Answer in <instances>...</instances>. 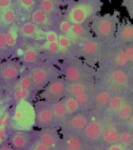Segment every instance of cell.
<instances>
[{
	"label": "cell",
	"instance_id": "cell-1",
	"mask_svg": "<svg viewBox=\"0 0 133 150\" xmlns=\"http://www.w3.org/2000/svg\"><path fill=\"white\" fill-rule=\"evenodd\" d=\"M120 22V13L115 11L112 14L97 15L89 26L95 37L108 46H111L115 43V35Z\"/></svg>",
	"mask_w": 133,
	"mask_h": 150
},
{
	"label": "cell",
	"instance_id": "cell-2",
	"mask_svg": "<svg viewBox=\"0 0 133 150\" xmlns=\"http://www.w3.org/2000/svg\"><path fill=\"white\" fill-rule=\"evenodd\" d=\"M103 5L102 0H77L68 7L67 18L73 24L91 23L101 12Z\"/></svg>",
	"mask_w": 133,
	"mask_h": 150
},
{
	"label": "cell",
	"instance_id": "cell-3",
	"mask_svg": "<svg viewBox=\"0 0 133 150\" xmlns=\"http://www.w3.org/2000/svg\"><path fill=\"white\" fill-rule=\"evenodd\" d=\"M13 120L18 126L17 129L31 130L30 128L34 127L35 124L34 106L26 100L18 102L14 110Z\"/></svg>",
	"mask_w": 133,
	"mask_h": 150
},
{
	"label": "cell",
	"instance_id": "cell-4",
	"mask_svg": "<svg viewBox=\"0 0 133 150\" xmlns=\"http://www.w3.org/2000/svg\"><path fill=\"white\" fill-rule=\"evenodd\" d=\"M34 109L35 112L34 127L39 129L57 127L51 102L40 99L34 103Z\"/></svg>",
	"mask_w": 133,
	"mask_h": 150
},
{
	"label": "cell",
	"instance_id": "cell-5",
	"mask_svg": "<svg viewBox=\"0 0 133 150\" xmlns=\"http://www.w3.org/2000/svg\"><path fill=\"white\" fill-rule=\"evenodd\" d=\"M36 136V130H9L7 142L16 150H27Z\"/></svg>",
	"mask_w": 133,
	"mask_h": 150
},
{
	"label": "cell",
	"instance_id": "cell-6",
	"mask_svg": "<svg viewBox=\"0 0 133 150\" xmlns=\"http://www.w3.org/2000/svg\"><path fill=\"white\" fill-rule=\"evenodd\" d=\"M35 139L52 150H58L63 141L60 129L56 127L36 130Z\"/></svg>",
	"mask_w": 133,
	"mask_h": 150
},
{
	"label": "cell",
	"instance_id": "cell-7",
	"mask_svg": "<svg viewBox=\"0 0 133 150\" xmlns=\"http://www.w3.org/2000/svg\"><path fill=\"white\" fill-rule=\"evenodd\" d=\"M65 93V81L61 78L53 80L40 94L41 100L53 101L61 100Z\"/></svg>",
	"mask_w": 133,
	"mask_h": 150
},
{
	"label": "cell",
	"instance_id": "cell-8",
	"mask_svg": "<svg viewBox=\"0 0 133 150\" xmlns=\"http://www.w3.org/2000/svg\"><path fill=\"white\" fill-rule=\"evenodd\" d=\"M88 124L87 117L81 112H77L68 117L60 130L80 134Z\"/></svg>",
	"mask_w": 133,
	"mask_h": 150
},
{
	"label": "cell",
	"instance_id": "cell-9",
	"mask_svg": "<svg viewBox=\"0 0 133 150\" xmlns=\"http://www.w3.org/2000/svg\"><path fill=\"white\" fill-rule=\"evenodd\" d=\"M133 43V24L130 21L120 22L115 35L114 45L123 46Z\"/></svg>",
	"mask_w": 133,
	"mask_h": 150
},
{
	"label": "cell",
	"instance_id": "cell-10",
	"mask_svg": "<svg viewBox=\"0 0 133 150\" xmlns=\"http://www.w3.org/2000/svg\"><path fill=\"white\" fill-rule=\"evenodd\" d=\"M61 135L65 144L75 150H88L87 141L79 133L61 131Z\"/></svg>",
	"mask_w": 133,
	"mask_h": 150
},
{
	"label": "cell",
	"instance_id": "cell-11",
	"mask_svg": "<svg viewBox=\"0 0 133 150\" xmlns=\"http://www.w3.org/2000/svg\"><path fill=\"white\" fill-rule=\"evenodd\" d=\"M49 102L54 112L56 127L61 129L68 117L65 105L62 100Z\"/></svg>",
	"mask_w": 133,
	"mask_h": 150
},
{
	"label": "cell",
	"instance_id": "cell-12",
	"mask_svg": "<svg viewBox=\"0 0 133 150\" xmlns=\"http://www.w3.org/2000/svg\"><path fill=\"white\" fill-rule=\"evenodd\" d=\"M49 67H41L38 68L33 73L32 76V83L35 88H41L44 86L49 82V79H51V73Z\"/></svg>",
	"mask_w": 133,
	"mask_h": 150
},
{
	"label": "cell",
	"instance_id": "cell-13",
	"mask_svg": "<svg viewBox=\"0 0 133 150\" xmlns=\"http://www.w3.org/2000/svg\"><path fill=\"white\" fill-rule=\"evenodd\" d=\"M101 127L98 122H91L87 125L84 130L80 133L85 141L95 140L101 134Z\"/></svg>",
	"mask_w": 133,
	"mask_h": 150
},
{
	"label": "cell",
	"instance_id": "cell-14",
	"mask_svg": "<svg viewBox=\"0 0 133 150\" xmlns=\"http://www.w3.org/2000/svg\"><path fill=\"white\" fill-rule=\"evenodd\" d=\"M65 105L68 117L78 112L80 106L73 96H66L61 99Z\"/></svg>",
	"mask_w": 133,
	"mask_h": 150
},
{
	"label": "cell",
	"instance_id": "cell-15",
	"mask_svg": "<svg viewBox=\"0 0 133 150\" xmlns=\"http://www.w3.org/2000/svg\"><path fill=\"white\" fill-rule=\"evenodd\" d=\"M119 134L116 129L113 128H108L103 133V138L108 143H115L119 139Z\"/></svg>",
	"mask_w": 133,
	"mask_h": 150
},
{
	"label": "cell",
	"instance_id": "cell-16",
	"mask_svg": "<svg viewBox=\"0 0 133 150\" xmlns=\"http://www.w3.org/2000/svg\"><path fill=\"white\" fill-rule=\"evenodd\" d=\"M127 75L121 70H115L111 74V79L113 82L119 85L125 84L127 81Z\"/></svg>",
	"mask_w": 133,
	"mask_h": 150
},
{
	"label": "cell",
	"instance_id": "cell-17",
	"mask_svg": "<svg viewBox=\"0 0 133 150\" xmlns=\"http://www.w3.org/2000/svg\"><path fill=\"white\" fill-rule=\"evenodd\" d=\"M80 76V71L75 67H70L66 71L65 76L70 81H75L79 79Z\"/></svg>",
	"mask_w": 133,
	"mask_h": 150
},
{
	"label": "cell",
	"instance_id": "cell-18",
	"mask_svg": "<svg viewBox=\"0 0 133 150\" xmlns=\"http://www.w3.org/2000/svg\"><path fill=\"white\" fill-rule=\"evenodd\" d=\"M2 74L5 78L11 79L17 76L18 74V70L14 66H8L3 70Z\"/></svg>",
	"mask_w": 133,
	"mask_h": 150
},
{
	"label": "cell",
	"instance_id": "cell-19",
	"mask_svg": "<svg viewBox=\"0 0 133 150\" xmlns=\"http://www.w3.org/2000/svg\"><path fill=\"white\" fill-rule=\"evenodd\" d=\"M108 103L111 110H119L123 105V100L119 96H113L111 97Z\"/></svg>",
	"mask_w": 133,
	"mask_h": 150
},
{
	"label": "cell",
	"instance_id": "cell-20",
	"mask_svg": "<svg viewBox=\"0 0 133 150\" xmlns=\"http://www.w3.org/2000/svg\"><path fill=\"white\" fill-rule=\"evenodd\" d=\"M33 21L37 24H43L46 22L47 17L44 12L38 10L34 12L32 15Z\"/></svg>",
	"mask_w": 133,
	"mask_h": 150
},
{
	"label": "cell",
	"instance_id": "cell-21",
	"mask_svg": "<svg viewBox=\"0 0 133 150\" xmlns=\"http://www.w3.org/2000/svg\"><path fill=\"white\" fill-rule=\"evenodd\" d=\"M132 112V109L129 105L122 106L118 110V114L122 120H127L131 116Z\"/></svg>",
	"mask_w": 133,
	"mask_h": 150
},
{
	"label": "cell",
	"instance_id": "cell-22",
	"mask_svg": "<svg viewBox=\"0 0 133 150\" xmlns=\"http://www.w3.org/2000/svg\"><path fill=\"white\" fill-rule=\"evenodd\" d=\"M85 92V88L81 83H75L73 84L70 88V93L73 97L77 96Z\"/></svg>",
	"mask_w": 133,
	"mask_h": 150
},
{
	"label": "cell",
	"instance_id": "cell-23",
	"mask_svg": "<svg viewBox=\"0 0 133 150\" xmlns=\"http://www.w3.org/2000/svg\"><path fill=\"white\" fill-rule=\"evenodd\" d=\"M110 98L111 95L108 92H101L96 96V101L99 104L103 105L108 103Z\"/></svg>",
	"mask_w": 133,
	"mask_h": 150
},
{
	"label": "cell",
	"instance_id": "cell-24",
	"mask_svg": "<svg viewBox=\"0 0 133 150\" xmlns=\"http://www.w3.org/2000/svg\"><path fill=\"white\" fill-rule=\"evenodd\" d=\"M28 96H29L28 90L19 89L16 90L14 93V99L17 102V103H18L23 100H26Z\"/></svg>",
	"mask_w": 133,
	"mask_h": 150
},
{
	"label": "cell",
	"instance_id": "cell-25",
	"mask_svg": "<svg viewBox=\"0 0 133 150\" xmlns=\"http://www.w3.org/2000/svg\"><path fill=\"white\" fill-rule=\"evenodd\" d=\"M36 31V26L34 24L30 23H28L24 24L22 28L21 31L25 35H31L35 33Z\"/></svg>",
	"mask_w": 133,
	"mask_h": 150
},
{
	"label": "cell",
	"instance_id": "cell-26",
	"mask_svg": "<svg viewBox=\"0 0 133 150\" xmlns=\"http://www.w3.org/2000/svg\"><path fill=\"white\" fill-rule=\"evenodd\" d=\"M23 58L27 63H33L37 59V54L35 51L32 49H28L25 52Z\"/></svg>",
	"mask_w": 133,
	"mask_h": 150
},
{
	"label": "cell",
	"instance_id": "cell-27",
	"mask_svg": "<svg viewBox=\"0 0 133 150\" xmlns=\"http://www.w3.org/2000/svg\"><path fill=\"white\" fill-rule=\"evenodd\" d=\"M15 19V14L12 9H8L2 15L3 21L6 24H10L14 21Z\"/></svg>",
	"mask_w": 133,
	"mask_h": 150
},
{
	"label": "cell",
	"instance_id": "cell-28",
	"mask_svg": "<svg viewBox=\"0 0 133 150\" xmlns=\"http://www.w3.org/2000/svg\"><path fill=\"white\" fill-rule=\"evenodd\" d=\"M27 150H52L43 143L35 139Z\"/></svg>",
	"mask_w": 133,
	"mask_h": 150
},
{
	"label": "cell",
	"instance_id": "cell-29",
	"mask_svg": "<svg viewBox=\"0 0 133 150\" xmlns=\"http://www.w3.org/2000/svg\"><path fill=\"white\" fill-rule=\"evenodd\" d=\"M122 6L126 9L129 18L133 19V0H122Z\"/></svg>",
	"mask_w": 133,
	"mask_h": 150
},
{
	"label": "cell",
	"instance_id": "cell-30",
	"mask_svg": "<svg viewBox=\"0 0 133 150\" xmlns=\"http://www.w3.org/2000/svg\"><path fill=\"white\" fill-rule=\"evenodd\" d=\"M32 84V78L29 76L23 77L19 82V89L27 90L29 89Z\"/></svg>",
	"mask_w": 133,
	"mask_h": 150
},
{
	"label": "cell",
	"instance_id": "cell-31",
	"mask_svg": "<svg viewBox=\"0 0 133 150\" xmlns=\"http://www.w3.org/2000/svg\"><path fill=\"white\" fill-rule=\"evenodd\" d=\"M119 140L120 143L123 144H129V143H131V141L132 140V134L127 132H123L119 136Z\"/></svg>",
	"mask_w": 133,
	"mask_h": 150
},
{
	"label": "cell",
	"instance_id": "cell-32",
	"mask_svg": "<svg viewBox=\"0 0 133 150\" xmlns=\"http://www.w3.org/2000/svg\"><path fill=\"white\" fill-rule=\"evenodd\" d=\"M40 7L43 12H49L53 9L54 5L51 0H43L41 3Z\"/></svg>",
	"mask_w": 133,
	"mask_h": 150
},
{
	"label": "cell",
	"instance_id": "cell-33",
	"mask_svg": "<svg viewBox=\"0 0 133 150\" xmlns=\"http://www.w3.org/2000/svg\"><path fill=\"white\" fill-rule=\"evenodd\" d=\"M122 47L124 49L129 62H133V43L124 45Z\"/></svg>",
	"mask_w": 133,
	"mask_h": 150
},
{
	"label": "cell",
	"instance_id": "cell-34",
	"mask_svg": "<svg viewBox=\"0 0 133 150\" xmlns=\"http://www.w3.org/2000/svg\"><path fill=\"white\" fill-rule=\"evenodd\" d=\"M58 42L59 48H61L62 49L67 48L70 45V41L68 39V38L63 35H60L59 36Z\"/></svg>",
	"mask_w": 133,
	"mask_h": 150
},
{
	"label": "cell",
	"instance_id": "cell-35",
	"mask_svg": "<svg viewBox=\"0 0 133 150\" xmlns=\"http://www.w3.org/2000/svg\"><path fill=\"white\" fill-rule=\"evenodd\" d=\"M74 98L79 106L80 108L84 105V104H85L89 100V96L85 93L81 94L77 96H75Z\"/></svg>",
	"mask_w": 133,
	"mask_h": 150
},
{
	"label": "cell",
	"instance_id": "cell-36",
	"mask_svg": "<svg viewBox=\"0 0 133 150\" xmlns=\"http://www.w3.org/2000/svg\"><path fill=\"white\" fill-rule=\"evenodd\" d=\"M6 38L7 41V45L10 46H13L16 43V38L14 35V33L12 32H8L6 35Z\"/></svg>",
	"mask_w": 133,
	"mask_h": 150
},
{
	"label": "cell",
	"instance_id": "cell-37",
	"mask_svg": "<svg viewBox=\"0 0 133 150\" xmlns=\"http://www.w3.org/2000/svg\"><path fill=\"white\" fill-rule=\"evenodd\" d=\"M71 25L68 21H63L60 25V29L63 33H67L71 30Z\"/></svg>",
	"mask_w": 133,
	"mask_h": 150
},
{
	"label": "cell",
	"instance_id": "cell-38",
	"mask_svg": "<svg viewBox=\"0 0 133 150\" xmlns=\"http://www.w3.org/2000/svg\"><path fill=\"white\" fill-rule=\"evenodd\" d=\"M46 38L47 41L48 42L57 41L58 39V37L57 35V34L53 31H50L47 33Z\"/></svg>",
	"mask_w": 133,
	"mask_h": 150
},
{
	"label": "cell",
	"instance_id": "cell-39",
	"mask_svg": "<svg viewBox=\"0 0 133 150\" xmlns=\"http://www.w3.org/2000/svg\"><path fill=\"white\" fill-rule=\"evenodd\" d=\"M47 49L49 50L50 51L56 52L59 49L58 42L54 41V42H48V44L47 45Z\"/></svg>",
	"mask_w": 133,
	"mask_h": 150
},
{
	"label": "cell",
	"instance_id": "cell-40",
	"mask_svg": "<svg viewBox=\"0 0 133 150\" xmlns=\"http://www.w3.org/2000/svg\"><path fill=\"white\" fill-rule=\"evenodd\" d=\"M7 45L6 35L4 33H0V49H4Z\"/></svg>",
	"mask_w": 133,
	"mask_h": 150
},
{
	"label": "cell",
	"instance_id": "cell-41",
	"mask_svg": "<svg viewBox=\"0 0 133 150\" xmlns=\"http://www.w3.org/2000/svg\"><path fill=\"white\" fill-rule=\"evenodd\" d=\"M21 5L23 7L30 8L33 4V0H20Z\"/></svg>",
	"mask_w": 133,
	"mask_h": 150
},
{
	"label": "cell",
	"instance_id": "cell-42",
	"mask_svg": "<svg viewBox=\"0 0 133 150\" xmlns=\"http://www.w3.org/2000/svg\"><path fill=\"white\" fill-rule=\"evenodd\" d=\"M0 150H16L12 147L9 143L7 142V140L5 141L2 145L0 147Z\"/></svg>",
	"mask_w": 133,
	"mask_h": 150
},
{
	"label": "cell",
	"instance_id": "cell-43",
	"mask_svg": "<svg viewBox=\"0 0 133 150\" xmlns=\"http://www.w3.org/2000/svg\"><path fill=\"white\" fill-rule=\"evenodd\" d=\"M11 0H0V7L6 8L11 4Z\"/></svg>",
	"mask_w": 133,
	"mask_h": 150
},
{
	"label": "cell",
	"instance_id": "cell-44",
	"mask_svg": "<svg viewBox=\"0 0 133 150\" xmlns=\"http://www.w3.org/2000/svg\"><path fill=\"white\" fill-rule=\"evenodd\" d=\"M57 150H73L72 149L69 148L67 145L65 144L64 141H63V142L61 143V146H59V148Z\"/></svg>",
	"mask_w": 133,
	"mask_h": 150
},
{
	"label": "cell",
	"instance_id": "cell-45",
	"mask_svg": "<svg viewBox=\"0 0 133 150\" xmlns=\"http://www.w3.org/2000/svg\"><path fill=\"white\" fill-rule=\"evenodd\" d=\"M108 150H123L121 146L118 144H114L110 146Z\"/></svg>",
	"mask_w": 133,
	"mask_h": 150
},
{
	"label": "cell",
	"instance_id": "cell-46",
	"mask_svg": "<svg viewBox=\"0 0 133 150\" xmlns=\"http://www.w3.org/2000/svg\"><path fill=\"white\" fill-rule=\"evenodd\" d=\"M6 112V108L5 107H2L0 108V118L3 116L5 114Z\"/></svg>",
	"mask_w": 133,
	"mask_h": 150
},
{
	"label": "cell",
	"instance_id": "cell-47",
	"mask_svg": "<svg viewBox=\"0 0 133 150\" xmlns=\"http://www.w3.org/2000/svg\"><path fill=\"white\" fill-rule=\"evenodd\" d=\"M5 141L3 140L2 139L0 138V147L4 143Z\"/></svg>",
	"mask_w": 133,
	"mask_h": 150
},
{
	"label": "cell",
	"instance_id": "cell-48",
	"mask_svg": "<svg viewBox=\"0 0 133 150\" xmlns=\"http://www.w3.org/2000/svg\"><path fill=\"white\" fill-rule=\"evenodd\" d=\"M131 125H132V126L133 127V115L131 116Z\"/></svg>",
	"mask_w": 133,
	"mask_h": 150
},
{
	"label": "cell",
	"instance_id": "cell-49",
	"mask_svg": "<svg viewBox=\"0 0 133 150\" xmlns=\"http://www.w3.org/2000/svg\"><path fill=\"white\" fill-rule=\"evenodd\" d=\"M132 140L133 141V132L132 134Z\"/></svg>",
	"mask_w": 133,
	"mask_h": 150
},
{
	"label": "cell",
	"instance_id": "cell-50",
	"mask_svg": "<svg viewBox=\"0 0 133 150\" xmlns=\"http://www.w3.org/2000/svg\"><path fill=\"white\" fill-rule=\"evenodd\" d=\"M2 108V106H1V102H0V108Z\"/></svg>",
	"mask_w": 133,
	"mask_h": 150
}]
</instances>
